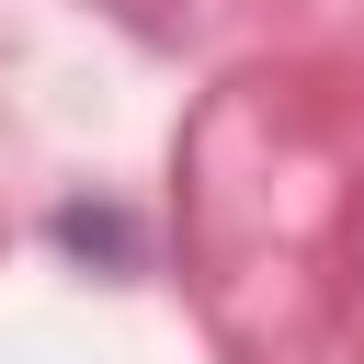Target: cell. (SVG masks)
Returning <instances> with one entry per match:
<instances>
[{
	"label": "cell",
	"mask_w": 364,
	"mask_h": 364,
	"mask_svg": "<svg viewBox=\"0 0 364 364\" xmlns=\"http://www.w3.org/2000/svg\"><path fill=\"white\" fill-rule=\"evenodd\" d=\"M57 239H68V250H102V262H125V250H136V228H125L114 205H57Z\"/></svg>",
	"instance_id": "cell-1"
}]
</instances>
